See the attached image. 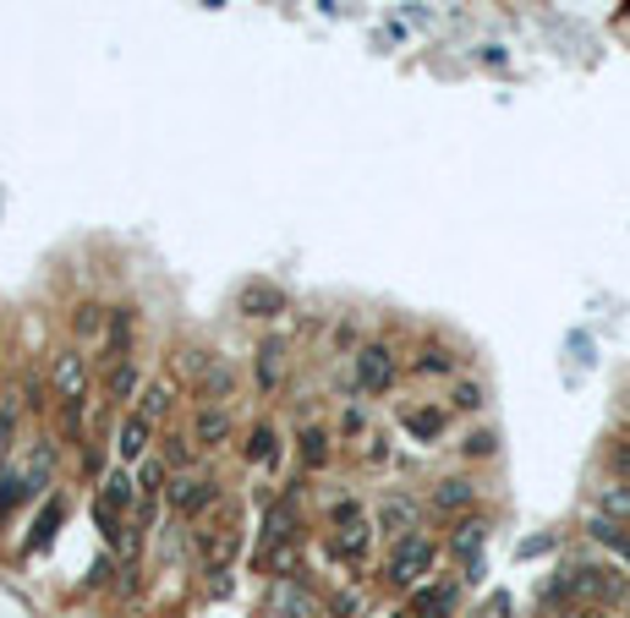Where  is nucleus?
<instances>
[{
    "label": "nucleus",
    "instance_id": "1",
    "mask_svg": "<svg viewBox=\"0 0 630 618\" xmlns=\"http://www.w3.org/2000/svg\"><path fill=\"white\" fill-rule=\"evenodd\" d=\"M439 542L428 536V531H412V536H401V542H390L384 547V569H379V580L395 591V596H412L417 585H428L433 574H439Z\"/></svg>",
    "mask_w": 630,
    "mask_h": 618
},
{
    "label": "nucleus",
    "instance_id": "2",
    "mask_svg": "<svg viewBox=\"0 0 630 618\" xmlns=\"http://www.w3.org/2000/svg\"><path fill=\"white\" fill-rule=\"evenodd\" d=\"M373 542H379V531H373L368 509H362L357 498H341V503L330 509V552H335V563L362 569V563L373 558Z\"/></svg>",
    "mask_w": 630,
    "mask_h": 618
},
{
    "label": "nucleus",
    "instance_id": "3",
    "mask_svg": "<svg viewBox=\"0 0 630 618\" xmlns=\"http://www.w3.org/2000/svg\"><path fill=\"white\" fill-rule=\"evenodd\" d=\"M165 498H170V509H176V520H203V514H214L219 509V476L214 471H181V476H170V487H165Z\"/></svg>",
    "mask_w": 630,
    "mask_h": 618
},
{
    "label": "nucleus",
    "instance_id": "4",
    "mask_svg": "<svg viewBox=\"0 0 630 618\" xmlns=\"http://www.w3.org/2000/svg\"><path fill=\"white\" fill-rule=\"evenodd\" d=\"M352 378H357L362 394L384 400V394L395 389V378H401V356H395V345H390V340H362L357 356H352Z\"/></svg>",
    "mask_w": 630,
    "mask_h": 618
},
{
    "label": "nucleus",
    "instance_id": "5",
    "mask_svg": "<svg viewBox=\"0 0 630 618\" xmlns=\"http://www.w3.org/2000/svg\"><path fill=\"white\" fill-rule=\"evenodd\" d=\"M423 514H428V503H423V498H412V492H384V498H379V509H373V531H379V536H384V547H390V542H401V536L423 531Z\"/></svg>",
    "mask_w": 630,
    "mask_h": 618
},
{
    "label": "nucleus",
    "instance_id": "6",
    "mask_svg": "<svg viewBox=\"0 0 630 618\" xmlns=\"http://www.w3.org/2000/svg\"><path fill=\"white\" fill-rule=\"evenodd\" d=\"M483 547H488V520L483 514H461L444 536V552L461 558V580H483Z\"/></svg>",
    "mask_w": 630,
    "mask_h": 618
},
{
    "label": "nucleus",
    "instance_id": "7",
    "mask_svg": "<svg viewBox=\"0 0 630 618\" xmlns=\"http://www.w3.org/2000/svg\"><path fill=\"white\" fill-rule=\"evenodd\" d=\"M154 443H159V421H148L138 405H132V411H121V421H116V438H110V454H116L121 465H143Z\"/></svg>",
    "mask_w": 630,
    "mask_h": 618
},
{
    "label": "nucleus",
    "instance_id": "8",
    "mask_svg": "<svg viewBox=\"0 0 630 618\" xmlns=\"http://www.w3.org/2000/svg\"><path fill=\"white\" fill-rule=\"evenodd\" d=\"M50 383H56L61 405H88V356L78 345H61L50 356Z\"/></svg>",
    "mask_w": 630,
    "mask_h": 618
},
{
    "label": "nucleus",
    "instance_id": "9",
    "mask_svg": "<svg viewBox=\"0 0 630 618\" xmlns=\"http://www.w3.org/2000/svg\"><path fill=\"white\" fill-rule=\"evenodd\" d=\"M455 607H461V580H455V574H433V580L417 585L412 602H406L412 618H455Z\"/></svg>",
    "mask_w": 630,
    "mask_h": 618
},
{
    "label": "nucleus",
    "instance_id": "10",
    "mask_svg": "<svg viewBox=\"0 0 630 618\" xmlns=\"http://www.w3.org/2000/svg\"><path fill=\"white\" fill-rule=\"evenodd\" d=\"M132 345H138V307H110V329L99 340V367H116V361H132Z\"/></svg>",
    "mask_w": 630,
    "mask_h": 618
},
{
    "label": "nucleus",
    "instance_id": "11",
    "mask_svg": "<svg viewBox=\"0 0 630 618\" xmlns=\"http://www.w3.org/2000/svg\"><path fill=\"white\" fill-rule=\"evenodd\" d=\"M192 438H198V449L203 454H214V449H225L230 438H236V416H230V405H209V400H198V411H192V427H187Z\"/></svg>",
    "mask_w": 630,
    "mask_h": 618
},
{
    "label": "nucleus",
    "instance_id": "12",
    "mask_svg": "<svg viewBox=\"0 0 630 618\" xmlns=\"http://www.w3.org/2000/svg\"><path fill=\"white\" fill-rule=\"evenodd\" d=\"M28 503H39V492L28 482V465L7 460V465H0V531H7L17 520V509H28Z\"/></svg>",
    "mask_w": 630,
    "mask_h": 618
},
{
    "label": "nucleus",
    "instance_id": "13",
    "mask_svg": "<svg viewBox=\"0 0 630 618\" xmlns=\"http://www.w3.org/2000/svg\"><path fill=\"white\" fill-rule=\"evenodd\" d=\"M477 492H483V487H477L472 476H439L433 492H428V509L444 514V520H461V514L477 509Z\"/></svg>",
    "mask_w": 630,
    "mask_h": 618
},
{
    "label": "nucleus",
    "instance_id": "14",
    "mask_svg": "<svg viewBox=\"0 0 630 618\" xmlns=\"http://www.w3.org/2000/svg\"><path fill=\"white\" fill-rule=\"evenodd\" d=\"M450 405H401V427H406V438L412 443H423V449H433L444 432H450Z\"/></svg>",
    "mask_w": 630,
    "mask_h": 618
},
{
    "label": "nucleus",
    "instance_id": "15",
    "mask_svg": "<svg viewBox=\"0 0 630 618\" xmlns=\"http://www.w3.org/2000/svg\"><path fill=\"white\" fill-rule=\"evenodd\" d=\"M241 460L258 465V471H274V465L285 460V438H280V427H274V421H252L247 438H241Z\"/></svg>",
    "mask_w": 630,
    "mask_h": 618
},
{
    "label": "nucleus",
    "instance_id": "16",
    "mask_svg": "<svg viewBox=\"0 0 630 618\" xmlns=\"http://www.w3.org/2000/svg\"><path fill=\"white\" fill-rule=\"evenodd\" d=\"M406 372H412V378H455V372H461V356H455L444 340H423V345L406 356Z\"/></svg>",
    "mask_w": 630,
    "mask_h": 618
},
{
    "label": "nucleus",
    "instance_id": "17",
    "mask_svg": "<svg viewBox=\"0 0 630 618\" xmlns=\"http://www.w3.org/2000/svg\"><path fill=\"white\" fill-rule=\"evenodd\" d=\"M61 520H67V492H50V498L39 503V514H34V525H28V536H23V558H34V552H45V547L56 542V531H61Z\"/></svg>",
    "mask_w": 630,
    "mask_h": 618
},
{
    "label": "nucleus",
    "instance_id": "18",
    "mask_svg": "<svg viewBox=\"0 0 630 618\" xmlns=\"http://www.w3.org/2000/svg\"><path fill=\"white\" fill-rule=\"evenodd\" d=\"M236 307H241V318H280L290 307V296L274 280H247L241 296H236Z\"/></svg>",
    "mask_w": 630,
    "mask_h": 618
},
{
    "label": "nucleus",
    "instance_id": "19",
    "mask_svg": "<svg viewBox=\"0 0 630 618\" xmlns=\"http://www.w3.org/2000/svg\"><path fill=\"white\" fill-rule=\"evenodd\" d=\"M192 389H198V400H209V405H230V394L241 389V372H236V361H230V356H214Z\"/></svg>",
    "mask_w": 630,
    "mask_h": 618
},
{
    "label": "nucleus",
    "instance_id": "20",
    "mask_svg": "<svg viewBox=\"0 0 630 618\" xmlns=\"http://www.w3.org/2000/svg\"><path fill=\"white\" fill-rule=\"evenodd\" d=\"M296 460H301V471H324V465L335 460V432L319 427V421H307V427L296 432Z\"/></svg>",
    "mask_w": 630,
    "mask_h": 618
},
{
    "label": "nucleus",
    "instance_id": "21",
    "mask_svg": "<svg viewBox=\"0 0 630 618\" xmlns=\"http://www.w3.org/2000/svg\"><path fill=\"white\" fill-rule=\"evenodd\" d=\"M581 531H586L597 547H608V552H614V558L630 569V525H619V520H608V514H597V509H592Z\"/></svg>",
    "mask_w": 630,
    "mask_h": 618
},
{
    "label": "nucleus",
    "instance_id": "22",
    "mask_svg": "<svg viewBox=\"0 0 630 618\" xmlns=\"http://www.w3.org/2000/svg\"><path fill=\"white\" fill-rule=\"evenodd\" d=\"M154 449H159V460L170 465V476H181V471H198V454H203L192 432H159V443H154Z\"/></svg>",
    "mask_w": 630,
    "mask_h": 618
},
{
    "label": "nucleus",
    "instance_id": "23",
    "mask_svg": "<svg viewBox=\"0 0 630 618\" xmlns=\"http://www.w3.org/2000/svg\"><path fill=\"white\" fill-rule=\"evenodd\" d=\"M269 607H274L280 618H312V596H307V585H296L290 574H274Z\"/></svg>",
    "mask_w": 630,
    "mask_h": 618
},
{
    "label": "nucleus",
    "instance_id": "24",
    "mask_svg": "<svg viewBox=\"0 0 630 618\" xmlns=\"http://www.w3.org/2000/svg\"><path fill=\"white\" fill-rule=\"evenodd\" d=\"M67 323H72V340H83V345L94 340V345H99L105 329H110V307H105V301H78Z\"/></svg>",
    "mask_w": 630,
    "mask_h": 618
},
{
    "label": "nucleus",
    "instance_id": "25",
    "mask_svg": "<svg viewBox=\"0 0 630 618\" xmlns=\"http://www.w3.org/2000/svg\"><path fill=\"white\" fill-rule=\"evenodd\" d=\"M252 361H258V389H263V394H274V389H280V378H285V334H269V340L258 345V356H252Z\"/></svg>",
    "mask_w": 630,
    "mask_h": 618
},
{
    "label": "nucleus",
    "instance_id": "26",
    "mask_svg": "<svg viewBox=\"0 0 630 618\" xmlns=\"http://www.w3.org/2000/svg\"><path fill=\"white\" fill-rule=\"evenodd\" d=\"M143 394V372H138V361H116V367H105V400H138Z\"/></svg>",
    "mask_w": 630,
    "mask_h": 618
},
{
    "label": "nucleus",
    "instance_id": "27",
    "mask_svg": "<svg viewBox=\"0 0 630 618\" xmlns=\"http://www.w3.org/2000/svg\"><path fill=\"white\" fill-rule=\"evenodd\" d=\"M592 503H597V514H608V520H619V525H630V482H625V476H614V482H603V487L592 492Z\"/></svg>",
    "mask_w": 630,
    "mask_h": 618
},
{
    "label": "nucleus",
    "instance_id": "28",
    "mask_svg": "<svg viewBox=\"0 0 630 618\" xmlns=\"http://www.w3.org/2000/svg\"><path fill=\"white\" fill-rule=\"evenodd\" d=\"M170 405H176V383H170V378H154V383H143V394H138V411H143L148 421H165V416H170Z\"/></svg>",
    "mask_w": 630,
    "mask_h": 618
},
{
    "label": "nucleus",
    "instance_id": "29",
    "mask_svg": "<svg viewBox=\"0 0 630 618\" xmlns=\"http://www.w3.org/2000/svg\"><path fill=\"white\" fill-rule=\"evenodd\" d=\"M17 427H23V389L0 400V465L12 460V443H17Z\"/></svg>",
    "mask_w": 630,
    "mask_h": 618
},
{
    "label": "nucleus",
    "instance_id": "30",
    "mask_svg": "<svg viewBox=\"0 0 630 618\" xmlns=\"http://www.w3.org/2000/svg\"><path fill=\"white\" fill-rule=\"evenodd\" d=\"M461 460H466V465L499 460V432H494V427H472V432L461 438Z\"/></svg>",
    "mask_w": 630,
    "mask_h": 618
},
{
    "label": "nucleus",
    "instance_id": "31",
    "mask_svg": "<svg viewBox=\"0 0 630 618\" xmlns=\"http://www.w3.org/2000/svg\"><path fill=\"white\" fill-rule=\"evenodd\" d=\"M488 405V389L477 383V378H455V389H450V411H461V416H477Z\"/></svg>",
    "mask_w": 630,
    "mask_h": 618
},
{
    "label": "nucleus",
    "instance_id": "32",
    "mask_svg": "<svg viewBox=\"0 0 630 618\" xmlns=\"http://www.w3.org/2000/svg\"><path fill=\"white\" fill-rule=\"evenodd\" d=\"M368 432V416H362V405H346V416H341V438H362Z\"/></svg>",
    "mask_w": 630,
    "mask_h": 618
},
{
    "label": "nucleus",
    "instance_id": "33",
    "mask_svg": "<svg viewBox=\"0 0 630 618\" xmlns=\"http://www.w3.org/2000/svg\"><path fill=\"white\" fill-rule=\"evenodd\" d=\"M384 460H390V438L373 432V438H368V465H384Z\"/></svg>",
    "mask_w": 630,
    "mask_h": 618
},
{
    "label": "nucleus",
    "instance_id": "34",
    "mask_svg": "<svg viewBox=\"0 0 630 618\" xmlns=\"http://www.w3.org/2000/svg\"><path fill=\"white\" fill-rule=\"evenodd\" d=\"M625 416H630V394H625Z\"/></svg>",
    "mask_w": 630,
    "mask_h": 618
},
{
    "label": "nucleus",
    "instance_id": "35",
    "mask_svg": "<svg viewBox=\"0 0 630 618\" xmlns=\"http://www.w3.org/2000/svg\"><path fill=\"white\" fill-rule=\"evenodd\" d=\"M625 618H630V602H625Z\"/></svg>",
    "mask_w": 630,
    "mask_h": 618
}]
</instances>
